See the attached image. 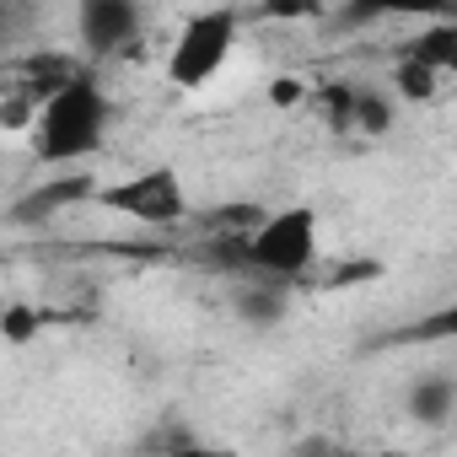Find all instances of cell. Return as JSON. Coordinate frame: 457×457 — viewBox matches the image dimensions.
<instances>
[{
  "mask_svg": "<svg viewBox=\"0 0 457 457\" xmlns=\"http://www.w3.org/2000/svg\"><path fill=\"white\" fill-rule=\"evenodd\" d=\"M113 124V97L92 71H71L38 108H33V156L44 167H81L103 151Z\"/></svg>",
  "mask_w": 457,
  "mask_h": 457,
  "instance_id": "cell-1",
  "label": "cell"
},
{
  "mask_svg": "<svg viewBox=\"0 0 457 457\" xmlns=\"http://www.w3.org/2000/svg\"><path fill=\"white\" fill-rule=\"evenodd\" d=\"M312 264H318V210L312 204L264 210L237 237V270L248 280H270L291 291Z\"/></svg>",
  "mask_w": 457,
  "mask_h": 457,
  "instance_id": "cell-2",
  "label": "cell"
},
{
  "mask_svg": "<svg viewBox=\"0 0 457 457\" xmlns=\"http://www.w3.org/2000/svg\"><path fill=\"white\" fill-rule=\"evenodd\" d=\"M237 28H243V12H232V6L194 12V17L178 28V38H172L167 81H172L178 92H199V87H210V81L226 71L232 49H237Z\"/></svg>",
  "mask_w": 457,
  "mask_h": 457,
  "instance_id": "cell-3",
  "label": "cell"
},
{
  "mask_svg": "<svg viewBox=\"0 0 457 457\" xmlns=\"http://www.w3.org/2000/svg\"><path fill=\"white\" fill-rule=\"evenodd\" d=\"M92 199L124 220H140V226H178L188 215V188H183L178 167H140L119 183H103Z\"/></svg>",
  "mask_w": 457,
  "mask_h": 457,
  "instance_id": "cell-4",
  "label": "cell"
},
{
  "mask_svg": "<svg viewBox=\"0 0 457 457\" xmlns=\"http://www.w3.org/2000/svg\"><path fill=\"white\" fill-rule=\"evenodd\" d=\"M140 28H145V12L135 0H81L76 6V38L92 60L129 54L140 44Z\"/></svg>",
  "mask_w": 457,
  "mask_h": 457,
  "instance_id": "cell-5",
  "label": "cell"
},
{
  "mask_svg": "<svg viewBox=\"0 0 457 457\" xmlns=\"http://www.w3.org/2000/svg\"><path fill=\"white\" fill-rule=\"evenodd\" d=\"M323 113L339 135H387L393 119H398V103L377 87H350V81H334L323 92Z\"/></svg>",
  "mask_w": 457,
  "mask_h": 457,
  "instance_id": "cell-6",
  "label": "cell"
},
{
  "mask_svg": "<svg viewBox=\"0 0 457 457\" xmlns=\"http://www.w3.org/2000/svg\"><path fill=\"white\" fill-rule=\"evenodd\" d=\"M403 409H409L414 425L441 430V425L457 414V377H452V371H420V377L409 382V393H403Z\"/></svg>",
  "mask_w": 457,
  "mask_h": 457,
  "instance_id": "cell-7",
  "label": "cell"
},
{
  "mask_svg": "<svg viewBox=\"0 0 457 457\" xmlns=\"http://www.w3.org/2000/svg\"><path fill=\"white\" fill-rule=\"evenodd\" d=\"M92 194H97V183H92L87 172H60L54 183L33 188V194L17 204V215H22V220H49V215H65L71 204H81V199H92Z\"/></svg>",
  "mask_w": 457,
  "mask_h": 457,
  "instance_id": "cell-8",
  "label": "cell"
},
{
  "mask_svg": "<svg viewBox=\"0 0 457 457\" xmlns=\"http://www.w3.org/2000/svg\"><path fill=\"white\" fill-rule=\"evenodd\" d=\"M403 60H414V65H425V71H436L446 81L457 71V22H430L425 33H414V44L403 49Z\"/></svg>",
  "mask_w": 457,
  "mask_h": 457,
  "instance_id": "cell-9",
  "label": "cell"
},
{
  "mask_svg": "<svg viewBox=\"0 0 457 457\" xmlns=\"http://www.w3.org/2000/svg\"><path fill=\"white\" fill-rule=\"evenodd\" d=\"M286 312H291V296H286V286L248 280V286L237 291V318H243L248 328H275V323H286Z\"/></svg>",
  "mask_w": 457,
  "mask_h": 457,
  "instance_id": "cell-10",
  "label": "cell"
},
{
  "mask_svg": "<svg viewBox=\"0 0 457 457\" xmlns=\"http://www.w3.org/2000/svg\"><path fill=\"white\" fill-rule=\"evenodd\" d=\"M441 92V76L436 71H425V65H414V60H398L393 65V103H430Z\"/></svg>",
  "mask_w": 457,
  "mask_h": 457,
  "instance_id": "cell-11",
  "label": "cell"
},
{
  "mask_svg": "<svg viewBox=\"0 0 457 457\" xmlns=\"http://www.w3.org/2000/svg\"><path fill=\"white\" fill-rule=\"evenodd\" d=\"M167 457H237V446H220V441H210L199 430H178L167 441Z\"/></svg>",
  "mask_w": 457,
  "mask_h": 457,
  "instance_id": "cell-12",
  "label": "cell"
},
{
  "mask_svg": "<svg viewBox=\"0 0 457 457\" xmlns=\"http://www.w3.org/2000/svg\"><path fill=\"white\" fill-rule=\"evenodd\" d=\"M382 17V6H345V12H328L334 28H371Z\"/></svg>",
  "mask_w": 457,
  "mask_h": 457,
  "instance_id": "cell-13",
  "label": "cell"
},
{
  "mask_svg": "<svg viewBox=\"0 0 457 457\" xmlns=\"http://www.w3.org/2000/svg\"><path fill=\"white\" fill-rule=\"evenodd\" d=\"M33 328H38V318L28 307H12L6 312V339H33Z\"/></svg>",
  "mask_w": 457,
  "mask_h": 457,
  "instance_id": "cell-14",
  "label": "cell"
},
{
  "mask_svg": "<svg viewBox=\"0 0 457 457\" xmlns=\"http://www.w3.org/2000/svg\"><path fill=\"white\" fill-rule=\"evenodd\" d=\"M275 103H302L307 92H302V81H275V92H270Z\"/></svg>",
  "mask_w": 457,
  "mask_h": 457,
  "instance_id": "cell-15",
  "label": "cell"
},
{
  "mask_svg": "<svg viewBox=\"0 0 457 457\" xmlns=\"http://www.w3.org/2000/svg\"><path fill=\"white\" fill-rule=\"evenodd\" d=\"M328 457H403V452H355V446H339V441H334Z\"/></svg>",
  "mask_w": 457,
  "mask_h": 457,
  "instance_id": "cell-16",
  "label": "cell"
}]
</instances>
